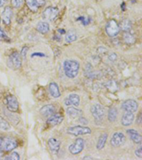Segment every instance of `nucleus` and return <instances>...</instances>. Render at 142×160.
Here are the masks:
<instances>
[{"mask_svg":"<svg viewBox=\"0 0 142 160\" xmlns=\"http://www.w3.org/2000/svg\"><path fill=\"white\" fill-rule=\"evenodd\" d=\"M133 120H134V115H133V113L131 112H126L122 116L121 123H122V125L126 127V126L131 125L133 123Z\"/></svg>","mask_w":142,"mask_h":160,"instance_id":"obj_15","label":"nucleus"},{"mask_svg":"<svg viewBox=\"0 0 142 160\" xmlns=\"http://www.w3.org/2000/svg\"><path fill=\"white\" fill-rule=\"evenodd\" d=\"M56 112V108L54 105H46L42 107L40 110V113L43 117H49Z\"/></svg>","mask_w":142,"mask_h":160,"instance_id":"obj_14","label":"nucleus"},{"mask_svg":"<svg viewBox=\"0 0 142 160\" xmlns=\"http://www.w3.org/2000/svg\"><path fill=\"white\" fill-rule=\"evenodd\" d=\"M10 128L9 123H7L5 120H4L2 117H0V129L4 130H7Z\"/></svg>","mask_w":142,"mask_h":160,"instance_id":"obj_29","label":"nucleus"},{"mask_svg":"<svg viewBox=\"0 0 142 160\" xmlns=\"http://www.w3.org/2000/svg\"><path fill=\"white\" fill-rule=\"evenodd\" d=\"M7 108L11 112H16L19 110V103L14 96H9L7 97Z\"/></svg>","mask_w":142,"mask_h":160,"instance_id":"obj_12","label":"nucleus"},{"mask_svg":"<svg viewBox=\"0 0 142 160\" xmlns=\"http://www.w3.org/2000/svg\"><path fill=\"white\" fill-rule=\"evenodd\" d=\"M119 29H122L123 31H129L131 28V22H129V20L125 19V20H123L122 22H121L120 26L119 25Z\"/></svg>","mask_w":142,"mask_h":160,"instance_id":"obj_27","label":"nucleus"},{"mask_svg":"<svg viewBox=\"0 0 142 160\" xmlns=\"http://www.w3.org/2000/svg\"><path fill=\"white\" fill-rule=\"evenodd\" d=\"M24 0H11V4L14 7L19 8L23 5Z\"/></svg>","mask_w":142,"mask_h":160,"instance_id":"obj_32","label":"nucleus"},{"mask_svg":"<svg viewBox=\"0 0 142 160\" xmlns=\"http://www.w3.org/2000/svg\"><path fill=\"white\" fill-rule=\"evenodd\" d=\"M12 14H13V12H12V8L9 7V6L6 7L2 12L3 22H5L6 24L8 25L11 23Z\"/></svg>","mask_w":142,"mask_h":160,"instance_id":"obj_17","label":"nucleus"},{"mask_svg":"<svg viewBox=\"0 0 142 160\" xmlns=\"http://www.w3.org/2000/svg\"><path fill=\"white\" fill-rule=\"evenodd\" d=\"M135 154L138 157L140 158V159H141L142 158V149H141V148H139V149H137V150L135 151Z\"/></svg>","mask_w":142,"mask_h":160,"instance_id":"obj_36","label":"nucleus"},{"mask_svg":"<svg viewBox=\"0 0 142 160\" xmlns=\"http://www.w3.org/2000/svg\"><path fill=\"white\" fill-rule=\"evenodd\" d=\"M77 39V34H76L75 31L73 30H70L68 32L66 33L65 36V41L68 43H72V42L75 41Z\"/></svg>","mask_w":142,"mask_h":160,"instance_id":"obj_25","label":"nucleus"},{"mask_svg":"<svg viewBox=\"0 0 142 160\" xmlns=\"http://www.w3.org/2000/svg\"><path fill=\"white\" fill-rule=\"evenodd\" d=\"M106 87L110 92H115L117 90V84L115 81H110L106 84Z\"/></svg>","mask_w":142,"mask_h":160,"instance_id":"obj_28","label":"nucleus"},{"mask_svg":"<svg viewBox=\"0 0 142 160\" xmlns=\"http://www.w3.org/2000/svg\"><path fill=\"white\" fill-rule=\"evenodd\" d=\"M49 24L46 22H39L36 26V29L41 33H46L49 31Z\"/></svg>","mask_w":142,"mask_h":160,"instance_id":"obj_23","label":"nucleus"},{"mask_svg":"<svg viewBox=\"0 0 142 160\" xmlns=\"http://www.w3.org/2000/svg\"><path fill=\"white\" fill-rule=\"evenodd\" d=\"M123 39H124V41L126 43L129 44V45H131V44H133L136 41V39L132 33L129 32V31H125L124 36H123Z\"/></svg>","mask_w":142,"mask_h":160,"instance_id":"obj_22","label":"nucleus"},{"mask_svg":"<svg viewBox=\"0 0 142 160\" xmlns=\"http://www.w3.org/2000/svg\"><path fill=\"white\" fill-rule=\"evenodd\" d=\"M126 133L129 135V137L136 144H139L141 142V137L139 132L134 130H127Z\"/></svg>","mask_w":142,"mask_h":160,"instance_id":"obj_19","label":"nucleus"},{"mask_svg":"<svg viewBox=\"0 0 142 160\" xmlns=\"http://www.w3.org/2000/svg\"><path fill=\"white\" fill-rule=\"evenodd\" d=\"M6 2H7V0H0V7H3L6 3Z\"/></svg>","mask_w":142,"mask_h":160,"instance_id":"obj_39","label":"nucleus"},{"mask_svg":"<svg viewBox=\"0 0 142 160\" xmlns=\"http://www.w3.org/2000/svg\"><path fill=\"white\" fill-rule=\"evenodd\" d=\"M67 114L73 118H76L82 114V111L80 109L75 108V107H69L67 109Z\"/></svg>","mask_w":142,"mask_h":160,"instance_id":"obj_21","label":"nucleus"},{"mask_svg":"<svg viewBox=\"0 0 142 160\" xmlns=\"http://www.w3.org/2000/svg\"><path fill=\"white\" fill-rule=\"evenodd\" d=\"M78 20H80L82 22V24H83L84 25H87L89 24V20L88 19H85V18L84 17V16H80L78 19Z\"/></svg>","mask_w":142,"mask_h":160,"instance_id":"obj_34","label":"nucleus"},{"mask_svg":"<svg viewBox=\"0 0 142 160\" xmlns=\"http://www.w3.org/2000/svg\"><path fill=\"white\" fill-rule=\"evenodd\" d=\"M58 31H59V32H61L62 33H65V31H63V30H62V29H59Z\"/></svg>","mask_w":142,"mask_h":160,"instance_id":"obj_42","label":"nucleus"},{"mask_svg":"<svg viewBox=\"0 0 142 160\" xmlns=\"http://www.w3.org/2000/svg\"><path fill=\"white\" fill-rule=\"evenodd\" d=\"M92 159V157H85L83 158V159Z\"/></svg>","mask_w":142,"mask_h":160,"instance_id":"obj_41","label":"nucleus"},{"mask_svg":"<svg viewBox=\"0 0 142 160\" xmlns=\"http://www.w3.org/2000/svg\"><path fill=\"white\" fill-rule=\"evenodd\" d=\"M120 29L119 24L115 20L111 19L108 22L106 26V32L110 37H114L119 33Z\"/></svg>","mask_w":142,"mask_h":160,"instance_id":"obj_4","label":"nucleus"},{"mask_svg":"<svg viewBox=\"0 0 142 160\" xmlns=\"http://www.w3.org/2000/svg\"><path fill=\"white\" fill-rule=\"evenodd\" d=\"M116 58H117V56H116L115 54H114V53L113 54H110L109 56V61H112V62L115 61L116 60Z\"/></svg>","mask_w":142,"mask_h":160,"instance_id":"obj_35","label":"nucleus"},{"mask_svg":"<svg viewBox=\"0 0 142 160\" xmlns=\"http://www.w3.org/2000/svg\"><path fill=\"white\" fill-rule=\"evenodd\" d=\"M0 22H1V18H0Z\"/></svg>","mask_w":142,"mask_h":160,"instance_id":"obj_43","label":"nucleus"},{"mask_svg":"<svg viewBox=\"0 0 142 160\" xmlns=\"http://www.w3.org/2000/svg\"><path fill=\"white\" fill-rule=\"evenodd\" d=\"M126 142V137L122 132H115L110 140V144L114 147H119L122 146Z\"/></svg>","mask_w":142,"mask_h":160,"instance_id":"obj_7","label":"nucleus"},{"mask_svg":"<svg viewBox=\"0 0 142 160\" xmlns=\"http://www.w3.org/2000/svg\"><path fill=\"white\" fill-rule=\"evenodd\" d=\"M65 74L69 78H74L77 76L79 71L80 65L79 63L76 61L67 60L63 64Z\"/></svg>","mask_w":142,"mask_h":160,"instance_id":"obj_1","label":"nucleus"},{"mask_svg":"<svg viewBox=\"0 0 142 160\" xmlns=\"http://www.w3.org/2000/svg\"><path fill=\"white\" fill-rule=\"evenodd\" d=\"M34 56H39V57H44L46 56L45 54H41V53H34L31 55V57H34Z\"/></svg>","mask_w":142,"mask_h":160,"instance_id":"obj_37","label":"nucleus"},{"mask_svg":"<svg viewBox=\"0 0 142 160\" xmlns=\"http://www.w3.org/2000/svg\"><path fill=\"white\" fill-rule=\"evenodd\" d=\"M8 66L12 69L17 70L22 66V57L17 52H14L9 56L8 61Z\"/></svg>","mask_w":142,"mask_h":160,"instance_id":"obj_5","label":"nucleus"},{"mask_svg":"<svg viewBox=\"0 0 142 160\" xmlns=\"http://www.w3.org/2000/svg\"><path fill=\"white\" fill-rule=\"evenodd\" d=\"M122 108L126 112L134 113L138 109V104L135 100H127L122 103Z\"/></svg>","mask_w":142,"mask_h":160,"instance_id":"obj_11","label":"nucleus"},{"mask_svg":"<svg viewBox=\"0 0 142 160\" xmlns=\"http://www.w3.org/2000/svg\"><path fill=\"white\" fill-rule=\"evenodd\" d=\"M80 122L81 123L83 124V125H87L88 123V121L85 118V117H80Z\"/></svg>","mask_w":142,"mask_h":160,"instance_id":"obj_38","label":"nucleus"},{"mask_svg":"<svg viewBox=\"0 0 142 160\" xmlns=\"http://www.w3.org/2000/svg\"><path fill=\"white\" fill-rule=\"evenodd\" d=\"M68 133L71 135L78 136L83 135V134H90L91 131L90 128L88 127H83V126H75V127H71L68 129Z\"/></svg>","mask_w":142,"mask_h":160,"instance_id":"obj_3","label":"nucleus"},{"mask_svg":"<svg viewBox=\"0 0 142 160\" xmlns=\"http://www.w3.org/2000/svg\"><path fill=\"white\" fill-rule=\"evenodd\" d=\"M65 104L66 105H74L78 106L80 104V97L77 94H71L65 100Z\"/></svg>","mask_w":142,"mask_h":160,"instance_id":"obj_18","label":"nucleus"},{"mask_svg":"<svg viewBox=\"0 0 142 160\" xmlns=\"http://www.w3.org/2000/svg\"><path fill=\"white\" fill-rule=\"evenodd\" d=\"M107 137L108 135L107 133H104L102 134L100 137H99L98 139V142H97V149L100 150V149H102L104 148V147H105V145L106 141H107Z\"/></svg>","mask_w":142,"mask_h":160,"instance_id":"obj_24","label":"nucleus"},{"mask_svg":"<svg viewBox=\"0 0 142 160\" xmlns=\"http://www.w3.org/2000/svg\"><path fill=\"white\" fill-rule=\"evenodd\" d=\"M59 13V10L58 8L53 7H48L44 10V12L42 14V18L44 20L48 21V22H52L58 16Z\"/></svg>","mask_w":142,"mask_h":160,"instance_id":"obj_6","label":"nucleus"},{"mask_svg":"<svg viewBox=\"0 0 142 160\" xmlns=\"http://www.w3.org/2000/svg\"><path fill=\"white\" fill-rule=\"evenodd\" d=\"M91 113L92 116L95 117V120L99 121L102 120L105 115V109L101 105L95 104L93 105L90 108Z\"/></svg>","mask_w":142,"mask_h":160,"instance_id":"obj_9","label":"nucleus"},{"mask_svg":"<svg viewBox=\"0 0 142 160\" xmlns=\"http://www.w3.org/2000/svg\"><path fill=\"white\" fill-rule=\"evenodd\" d=\"M18 146L17 142L14 139L5 137L0 139V148L2 151H11Z\"/></svg>","mask_w":142,"mask_h":160,"instance_id":"obj_2","label":"nucleus"},{"mask_svg":"<svg viewBox=\"0 0 142 160\" xmlns=\"http://www.w3.org/2000/svg\"><path fill=\"white\" fill-rule=\"evenodd\" d=\"M63 120V116L60 113H56V114H53L52 115H50L49 118L48 119L46 123L48 124V125L51 126V127H54V126H56L59 125L62 123Z\"/></svg>","mask_w":142,"mask_h":160,"instance_id":"obj_13","label":"nucleus"},{"mask_svg":"<svg viewBox=\"0 0 142 160\" xmlns=\"http://www.w3.org/2000/svg\"><path fill=\"white\" fill-rule=\"evenodd\" d=\"M48 146H49L50 151H51L53 153L56 155V154L58 152L61 147V142H59L58 140H57L56 139L54 138H50L48 140Z\"/></svg>","mask_w":142,"mask_h":160,"instance_id":"obj_16","label":"nucleus"},{"mask_svg":"<svg viewBox=\"0 0 142 160\" xmlns=\"http://www.w3.org/2000/svg\"><path fill=\"white\" fill-rule=\"evenodd\" d=\"M85 146V141L82 138H78L75 143L69 146V151L73 155H78L83 150Z\"/></svg>","mask_w":142,"mask_h":160,"instance_id":"obj_8","label":"nucleus"},{"mask_svg":"<svg viewBox=\"0 0 142 160\" xmlns=\"http://www.w3.org/2000/svg\"><path fill=\"white\" fill-rule=\"evenodd\" d=\"M137 123L141 124V115L140 114L139 116H138V120H137Z\"/></svg>","mask_w":142,"mask_h":160,"instance_id":"obj_40","label":"nucleus"},{"mask_svg":"<svg viewBox=\"0 0 142 160\" xmlns=\"http://www.w3.org/2000/svg\"><path fill=\"white\" fill-rule=\"evenodd\" d=\"M28 50H29V48L27 47V46H24V47H23L22 51H21V57H22L24 60L26 59Z\"/></svg>","mask_w":142,"mask_h":160,"instance_id":"obj_33","label":"nucleus"},{"mask_svg":"<svg viewBox=\"0 0 142 160\" xmlns=\"http://www.w3.org/2000/svg\"><path fill=\"white\" fill-rule=\"evenodd\" d=\"M117 117V110L115 108H110L108 111V120L109 122H114Z\"/></svg>","mask_w":142,"mask_h":160,"instance_id":"obj_26","label":"nucleus"},{"mask_svg":"<svg viewBox=\"0 0 142 160\" xmlns=\"http://www.w3.org/2000/svg\"><path fill=\"white\" fill-rule=\"evenodd\" d=\"M45 3V0H26L27 7L33 12H36L39 8L43 7Z\"/></svg>","mask_w":142,"mask_h":160,"instance_id":"obj_10","label":"nucleus"},{"mask_svg":"<svg viewBox=\"0 0 142 160\" xmlns=\"http://www.w3.org/2000/svg\"><path fill=\"white\" fill-rule=\"evenodd\" d=\"M5 159H10V160H19L20 159V156L19 155V154L17 152H16V151H14V152H12V154H10L9 155L7 156L5 158Z\"/></svg>","mask_w":142,"mask_h":160,"instance_id":"obj_30","label":"nucleus"},{"mask_svg":"<svg viewBox=\"0 0 142 160\" xmlns=\"http://www.w3.org/2000/svg\"><path fill=\"white\" fill-rule=\"evenodd\" d=\"M0 41H9V37H7L5 31L0 27Z\"/></svg>","mask_w":142,"mask_h":160,"instance_id":"obj_31","label":"nucleus"},{"mask_svg":"<svg viewBox=\"0 0 142 160\" xmlns=\"http://www.w3.org/2000/svg\"><path fill=\"white\" fill-rule=\"evenodd\" d=\"M48 90L52 97L55 98H58L61 96V92L59 90L58 85L56 83H50L48 86Z\"/></svg>","mask_w":142,"mask_h":160,"instance_id":"obj_20","label":"nucleus"}]
</instances>
